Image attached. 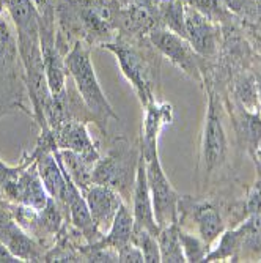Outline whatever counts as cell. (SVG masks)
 I'll return each instance as SVG.
<instances>
[{
	"instance_id": "cell-1",
	"label": "cell",
	"mask_w": 261,
	"mask_h": 263,
	"mask_svg": "<svg viewBox=\"0 0 261 263\" xmlns=\"http://www.w3.org/2000/svg\"><path fill=\"white\" fill-rule=\"evenodd\" d=\"M65 65L66 69H69V73L73 76L76 87L79 90V95L82 97L87 107L91 110L93 117L99 122H107L109 117L118 120V115L109 104L98 82V78L94 74V69L90 60V52L81 41H77L73 46V49L68 52Z\"/></svg>"
},
{
	"instance_id": "cell-2",
	"label": "cell",
	"mask_w": 261,
	"mask_h": 263,
	"mask_svg": "<svg viewBox=\"0 0 261 263\" xmlns=\"http://www.w3.org/2000/svg\"><path fill=\"white\" fill-rule=\"evenodd\" d=\"M144 158L147 165V180L150 186V194L153 200L154 218L159 229L167 227L176 222V208H178V196L173 191L172 184L165 177L162 165L159 162L156 142L145 143L144 142Z\"/></svg>"
},
{
	"instance_id": "cell-3",
	"label": "cell",
	"mask_w": 261,
	"mask_h": 263,
	"mask_svg": "<svg viewBox=\"0 0 261 263\" xmlns=\"http://www.w3.org/2000/svg\"><path fill=\"white\" fill-rule=\"evenodd\" d=\"M4 191L8 194V197L33 208L35 211H43L49 202L47 191L39 178L36 165H32V169H27L24 174L8 181L4 186Z\"/></svg>"
},
{
	"instance_id": "cell-4",
	"label": "cell",
	"mask_w": 261,
	"mask_h": 263,
	"mask_svg": "<svg viewBox=\"0 0 261 263\" xmlns=\"http://www.w3.org/2000/svg\"><path fill=\"white\" fill-rule=\"evenodd\" d=\"M104 47L116 55L123 74L129 79V82L137 90L142 103L148 104L151 100V90H150V81H148V71L145 68L144 59L140 57V54L137 51H134L132 47H129L126 44L107 43V44H104Z\"/></svg>"
},
{
	"instance_id": "cell-5",
	"label": "cell",
	"mask_w": 261,
	"mask_h": 263,
	"mask_svg": "<svg viewBox=\"0 0 261 263\" xmlns=\"http://www.w3.org/2000/svg\"><path fill=\"white\" fill-rule=\"evenodd\" d=\"M132 216H134V227L147 229L153 235L157 236L160 229H159L156 218H154L153 200H151L150 186H148V180H147V165H145L144 155L138 158L137 172H135L134 197H132Z\"/></svg>"
},
{
	"instance_id": "cell-6",
	"label": "cell",
	"mask_w": 261,
	"mask_h": 263,
	"mask_svg": "<svg viewBox=\"0 0 261 263\" xmlns=\"http://www.w3.org/2000/svg\"><path fill=\"white\" fill-rule=\"evenodd\" d=\"M227 153V136L222 126V120L216 110L214 98H209L206 126L203 136V161L208 172H212L222 164Z\"/></svg>"
},
{
	"instance_id": "cell-7",
	"label": "cell",
	"mask_w": 261,
	"mask_h": 263,
	"mask_svg": "<svg viewBox=\"0 0 261 263\" xmlns=\"http://www.w3.org/2000/svg\"><path fill=\"white\" fill-rule=\"evenodd\" d=\"M85 200L98 232H104L110 229L118 208L123 205L120 196L116 194V191L113 187L103 186V184H94V186L91 184L85 191Z\"/></svg>"
},
{
	"instance_id": "cell-8",
	"label": "cell",
	"mask_w": 261,
	"mask_h": 263,
	"mask_svg": "<svg viewBox=\"0 0 261 263\" xmlns=\"http://www.w3.org/2000/svg\"><path fill=\"white\" fill-rule=\"evenodd\" d=\"M184 24L186 36L191 43L192 49L200 55H212L217 47V35L211 19L194 10L192 7L184 5Z\"/></svg>"
},
{
	"instance_id": "cell-9",
	"label": "cell",
	"mask_w": 261,
	"mask_h": 263,
	"mask_svg": "<svg viewBox=\"0 0 261 263\" xmlns=\"http://www.w3.org/2000/svg\"><path fill=\"white\" fill-rule=\"evenodd\" d=\"M150 35L154 46L165 57H169L172 63L179 66L186 73H194L195 71L194 49L186 38L165 29H153Z\"/></svg>"
},
{
	"instance_id": "cell-10",
	"label": "cell",
	"mask_w": 261,
	"mask_h": 263,
	"mask_svg": "<svg viewBox=\"0 0 261 263\" xmlns=\"http://www.w3.org/2000/svg\"><path fill=\"white\" fill-rule=\"evenodd\" d=\"M57 145L60 150H71L81 155L90 164H94L99 159L93 140L90 139L85 126L79 122H66L60 128L57 134Z\"/></svg>"
},
{
	"instance_id": "cell-11",
	"label": "cell",
	"mask_w": 261,
	"mask_h": 263,
	"mask_svg": "<svg viewBox=\"0 0 261 263\" xmlns=\"http://www.w3.org/2000/svg\"><path fill=\"white\" fill-rule=\"evenodd\" d=\"M38 174L39 178L49 194L54 200L63 202L66 200V194H68V175L63 172V169L60 167V164L54 159V156L43 150L38 155Z\"/></svg>"
},
{
	"instance_id": "cell-12",
	"label": "cell",
	"mask_w": 261,
	"mask_h": 263,
	"mask_svg": "<svg viewBox=\"0 0 261 263\" xmlns=\"http://www.w3.org/2000/svg\"><path fill=\"white\" fill-rule=\"evenodd\" d=\"M0 241L21 261H38L41 258L38 246L14 222H0Z\"/></svg>"
},
{
	"instance_id": "cell-13",
	"label": "cell",
	"mask_w": 261,
	"mask_h": 263,
	"mask_svg": "<svg viewBox=\"0 0 261 263\" xmlns=\"http://www.w3.org/2000/svg\"><path fill=\"white\" fill-rule=\"evenodd\" d=\"M132 233H134V216L126 205H122L115 214L109 233L103 240L94 243L91 248H109V249H116L118 252V249L132 241Z\"/></svg>"
},
{
	"instance_id": "cell-14",
	"label": "cell",
	"mask_w": 261,
	"mask_h": 263,
	"mask_svg": "<svg viewBox=\"0 0 261 263\" xmlns=\"http://www.w3.org/2000/svg\"><path fill=\"white\" fill-rule=\"evenodd\" d=\"M58 158V164L63 172L71 178L81 191H85L93 184V164L87 162L81 155L71 150H60L55 153Z\"/></svg>"
},
{
	"instance_id": "cell-15",
	"label": "cell",
	"mask_w": 261,
	"mask_h": 263,
	"mask_svg": "<svg viewBox=\"0 0 261 263\" xmlns=\"http://www.w3.org/2000/svg\"><path fill=\"white\" fill-rule=\"evenodd\" d=\"M126 169L122 164V159L115 156H107L103 159H98L93 167V184H103L113 189H118L125 183Z\"/></svg>"
},
{
	"instance_id": "cell-16",
	"label": "cell",
	"mask_w": 261,
	"mask_h": 263,
	"mask_svg": "<svg viewBox=\"0 0 261 263\" xmlns=\"http://www.w3.org/2000/svg\"><path fill=\"white\" fill-rule=\"evenodd\" d=\"M157 243H159V251H160V261L167 263H183L187 261L183 245L179 240V229L176 222L162 227L157 233Z\"/></svg>"
},
{
	"instance_id": "cell-17",
	"label": "cell",
	"mask_w": 261,
	"mask_h": 263,
	"mask_svg": "<svg viewBox=\"0 0 261 263\" xmlns=\"http://www.w3.org/2000/svg\"><path fill=\"white\" fill-rule=\"evenodd\" d=\"M194 218L198 224L202 240L206 245L212 243L224 232V222L219 216V213L208 203L198 205L195 208Z\"/></svg>"
},
{
	"instance_id": "cell-18",
	"label": "cell",
	"mask_w": 261,
	"mask_h": 263,
	"mask_svg": "<svg viewBox=\"0 0 261 263\" xmlns=\"http://www.w3.org/2000/svg\"><path fill=\"white\" fill-rule=\"evenodd\" d=\"M132 243L142 251V254H144V260L147 263L160 261V251H159L157 236L153 235L150 230L142 229V227H134Z\"/></svg>"
},
{
	"instance_id": "cell-19",
	"label": "cell",
	"mask_w": 261,
	"mask_h": 263,
	"mask_svg": "<svg viewBox=\"0 0 261 263\" xmlns=\"http://www.w3.org/2000/svg\"><path fill=\"white\" fill-rule=\"evenodd\" d=\"M162 19L167 24L169 29L179 36L186 38V24H184V4L181 0H165L160 5Z\"/></svg>"
},
{
	"instance_id": "cell-20",
	"label": "cell",
	"mask_w": 261,
	"mask_h": 263,
	"mask_svg": "<svg viewBox=\"0 0 261 263\" xmlns=\"http://www.w3.org/2000/svg\"><path fill=\"white\" fill-rule=\"evenodd\" d=\"M170 112H172V107L169 104H164V106L153 104L148 107L147 118H145V128H144L147 143L157 140V133L160 126L164 123H167V120H170V117H169Z\"/></svg>"
},
{
	"instance_id": "cell-21",
	"label": "cell",
	"mask_w": 261,
	"mask_h": 263,
	"mask_svg": "<svg viewBox=\"0 0 261 263\" xmlns=\"http://www.w3.org/2000/svg\"><path fill=\"white\" fill-rule=\"evenodd\" d=\"M16 51H17V36H14L10 21L2 13L0 14V62H5L7 59L14 57Z\"/></svg>"
},
{
	"instance_id": "cell-22",
	"label": "cell",
	"mask_w": 261,
	"mask_h": 263,
	"mask_svg": "<svg viewBox=\"0 0 261 263\" xmlns=\"http://www.w3.org/2000/svg\"><path fill=\"white\" fill-rule=\"evenodd\" d=\"M179 240L187 261H205L208 255V245L194 235H189L179 230Z\"/></svg>"
},
{
	"instance_id": "cell-23",
	"label": "cell",
	"mask_w": 261,
	"mask_h": 263,
	"mask_svg": "<svg viewBox=\"0 0 261 263\" xmlns=\"http://www.w3.org/2000/svg\"><path fill=\"white\" fill-rule=\"evenodd\" d=\"M241 241H243V235H241V227L238 230H233V232H227L222 240L220 245L217 248V251H214L212 254L206 255V260H216V258H227L230 255H233L236 251L241 248ZM205 260V261H206Z\"/></svg>"
},
{
	"instance_id": "cell-24",
	"label": "cell",
	"mask_w": 261,
	"mask_h": 263,
	"mask_svg": "<svg viewBox=\"0 0 261 263\" xmlns=\"http://www.w3.org/2000/svg\"><path fill=\"white\" fill-rule=\"evenodd\" d=\"M181 2L184 5L192 7L211 21H214V17H219L225 10L220 0H181Z\"/></svg>"
},
{
	"instance_id": "cell-25",
	"label": "cell",
	"mask_w": 261,
	"mask_h": 263,
	"mask_svg": "<svg viewBox=\"0 0 261 263\" xmlns=\"http://www.w3.org/2000/svg\"><path fill=\"white\" fill-rule=\"evenodd\" d=\"M118 261L138 263V261H145V260H144V254H142V251L131 241V243H128L123 248L118 249Z\"/></svg>"
},
{
	"instance_id": "cell-26",
	"label": "cell",
	"mask_w": 261,
	"mask_h": 263,
	"mask_svg": "<svg viewBox=\"0 0 261 263\" xmlns=\"http://www.w3.org/2000/svg\"><path fill=\"white\" fill-rule=\"evenodd\" d=\"M222 5L233 13H250L255 8L253 0H220Z\"/></svg>"
},
{
	"instance_id": "cell-27",
	"label": "cell",
	"mask_w": 261,
	"mask_h": 263,
	"mask_svg": "<svg viewBox=\"0 0 261 263\" xmlns=\"http://www.w3.org/2000/svg\"><path fill=\"white\" fill-rule=\"evenodd\" d=\"M19 175L17 167H8L4 161H0V187H4L8 181Z\"/></svg>"
},
{
	"instance_id": "cell-28",
	"label": "cell",
	"mask_w": 261,
	"mask_h": 263,
	"mask_svg": "<svg viewBox=\"0 0 261 263\" xmlns=\"http://www.w3.org/2000/svg\"><path fill=\"white\" fill-rule=\"evenodd\" d=\"M247 208L250 214H261V189L255 187L247 200Z\"/></svg>"
},
{
	"instance_id": "cell-29",
	"label": "cell",
	"mask_w": 261,
	"mask_h": 263,
	"mask_svg": "<svg viewBox=\"0 0 261 263\" xmlns=\"http://www.w3.org/2000/svg\"><path fill=\"white\" fill-rule=\"evenodd\" d=\"M247 131H249V137L253 142H259L261 139V122L258 120L256 115H250L249 117V122H247Z\"/></svg>"
},
{
	"instance_id": "cell-30",
	"label": "cell",
	"mask_w": 261,
	"mask_h": 263,
	"mask_svg": "<svg viewBox=\"0 0 261 263\" xmlns=\"http://www.w3.org/2000/svg\"><path fill=\"white\" fill-rule=\"evenodd\" d=\"M132 2H134L135 8H142V10H147V11H150L154 5V0H132Z\"/></svg>"
},
{
	"instance_id": "cell-31",
	"label": "cell",
	"mask_w": 261,
	"mask_h": 263,
	"mask_svg": "<svg viewBox=\"0 0 261 263\" xmlns=\"http://www.w3.org/2000/svg\"><path fill=\"white\" fill-rule=\"evenodd\" d=\"M33 2H35L38 11H39L41 14L46 13V11H49V10H52V7H51V0H33Z\"/></svg>"
},
{
	"instance_id": "cell-32",
	"label": "cell",
	"mask_w": 261,
	"mask_h": 263,
	"mask_svg": "<svg viewBox=\"0 0 261 263\" xmlns=\"http://www.w3.org/2000/svg\"><path fill=\"white\" fill-rule=\"evenodd\" d=\"M4 8H5V0H0V14L4 13Z\"/></svg>"
},
{
	"instance_id": "cell-33",
	"label": "cell",
	"mask_w": 261,
	"mask_h": 263,
	"mask_svg": "<svg viewBox=\"0 0 261 263\" xmlns=\"http://www.w3.org/2000/svg\"><path fill=\"white\" fill-rule=\"evenodd\" d=\"M120 2H122L123 5H128V4H129V0H120Z\"/></svg>"
},
{
	"instance_id": "cell-34",
	"label": "cell",
	"mask_w": 261,
	"mask_h": 263,
	"mask_svg": "<svg viewBox=\"0 0 261 263\" xmlns=\"http://www.w3.org/2000/svg\"><path fill=\"white\" fill-rule=\"evenodd\" d=\"M259 97H261V81H259Z\"/></svg>"
},
{
	"instance_id": "cell-35",
	"label": "cell",
	"mask_w": 261,
	"mask_h": 263,
	"mask_svg": "<svg viewBox=\"0 0 261 263\" xmlns=\"http://www.w3.org/2000/svg\"><path fill=\"white\" fill-rule=\"evenodd\" d=\"M0 222H2V218H0Z\"/></svg>"
}]
</instances>
